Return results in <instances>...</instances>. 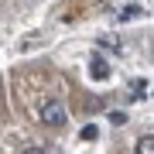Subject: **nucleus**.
<instances>
[{
    "label": "nucleus",
    "mask_w": 154,
    "mask_h": 154,
    "mask_svg": "<svg viewBox=\"0 0 154 154\" xmlns=\"http://www.w3.org/2000/svg\"><path fill=\"white\" fill-rule=\"evenodd\" d=\"M38 116H41V123H48V127H65V120H69L65 106H62V103H55V99H48V103H41Z\"/></svg>",
    "instance_id": "f257e3e1"
},
{
    "label": "nucleus",
    "mask_w": 154,
    "mask_h": 154,
    "mask_svg": "<svg viewBox=\"0 0 154 154\" xmlns=\"http://www.w3.org/2000/svg\"><path fill=\"white\" fill-rule=\"evenodd\" d=\"M134 154H154V134H147V137L137 140V151Z\"/></svg>",
    "instance_id": "f03ea898"
},
{
    "label": "nucleus",
    "mask_w": 154,
    "mask_h": 154,
    "mask_svg": "<svg viewBox=\"0 0 154 154\" xmlns=\"http://www.w3.org/2000/svg\"><path fill=\"white\" fill-rule=\"evenodd\" d=\"M93 72H96V79H106V62H103V55H93Z\"/></svg>",
    "instance_id": "7ed1b4c3"
},
{
    "label": "nucleus",
    "mask_w": 154,
    "mask_h": 154,
    "mask_svg": "<svg viewBox=\"0 0 154 154\" xmlns=\"http://www.w3.org/2000/svg\"><path fill=\"white\" fill-rule=\"evenodd\" d=\"M24 154H45L41 147H28V151H24Z\"/></svg>",
    "instance_id": "20e7f679"
}]
</instances>
